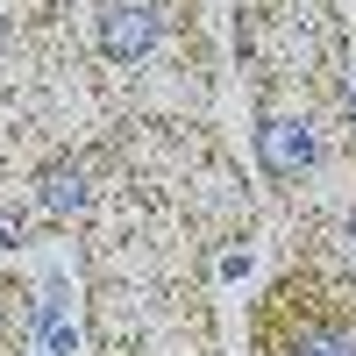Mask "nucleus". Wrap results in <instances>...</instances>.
I'll return each instance as SVG.
<instances>
[{"label": "nucleus", "mask_w": 356, "mask_h": 356, "mask_svg": "<svg viewBox=\"0 0 356 356\" xmlns=\"http://www.w3.org/2000/svg\"><path fill=\"white\" fill-rule=\"evenodd\" d=\"M257 150H264V164L271 171H307V157H314V143H307V129H292V122H264L257 129Z\"/></svg>", "instance_id": "f03ea898"}, {"label": "nucleus", "mask_w": 356, "mask_h": 356, "mask_svg": "<svg viewBox=\"0 0 356 356\" xmlns=\"http://www.w3.org/2000/svg\"><path fill=\"white\" fill-rule=\"evenodd\" d=\"M43 207L50 214H79L86 207V164H50L43 171Z\"/></svg>", "instance_id": "7ed1b4c3"}, {"label": "nucleus", "mask_w": 356, "mask_h": 356, "mask_svg": "<svg viewBox=\"0 0 356 356\" xmlns=\"http://www.w3.org/2000/svg\"><path fill=\"white\" fill-rule=\"evenodd\" d=\"M150 43H157V15H150V8L114 0V8L100 15V50H107V57H143Z\"/></svg>", "instance_id": "f257e3e1"}, {"label": "nucleus", "mask_w": 356, "mask_h": 356, "mask_svg": "<svg viewBox=\"0 0 356 356\" xmlns=\"http://www.w3.org/2000/svg\"><path fill=\"white\" fill-rule=\"evenodd\" d=\"M292 356H349V342H342L335 328H314V335H300V342H292Z\"/></svg>", "instance_id": "20e7f679"}]
</instances>
